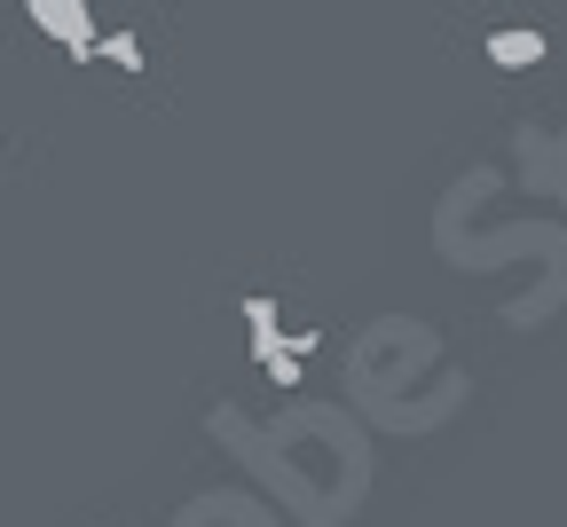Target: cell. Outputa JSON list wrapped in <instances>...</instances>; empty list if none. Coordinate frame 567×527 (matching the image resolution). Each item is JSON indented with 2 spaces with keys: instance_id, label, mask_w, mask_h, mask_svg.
I'll list each match as a JSON object with an SVG mask.
<instances>
[{
  "instance_id": "5",
  "label": "cell",
  "mask_w": 567,
  "mask_h": 527,
  "mask_svg": "<svg viewBox=\"0 0 567 527\" xmlns=\"http://www.w3.org/2000/svg\"><path fill=\"white\" fill-rule=\"evenodd\" d=\"M260 370H268V386H284V394H292V386H308V362H300L292 347H276V354H268Z\"/></svg>"
},
{
  "instance_id": "4",
  "label": "cell",
  "mask_w": 567,
  "mask_h": 527,
  "mask_svg": "<svg viewBox=\"0 0 567 527\" xmlns=\"http://www.w3.org/2000/svg\"><path fill=\"white\" fill-rule=\"evenodd\" d=\"M245 331H252V362H268L284 347V323H276V299L268 291H245Z\"/></svg>"
},
{
  "instance_id": "1",
  "label": "cell",
  "mask_w": 567,
  "mask_h": 527,
  "mask_svg": "<svg viewBox=\"0 0 567 527\" xmlns=\"http://www.w3.org/2000/svg\"><path fill=\"white\" fill-rule=\"evenodd\" d=\"M24 17H32V24H40V32H48V40L71 55V63H87L95 32H103V24L87 17V0H24Z\"/></svg>"
},
{
  "instance_id": "3",
  "label": "cell",
  "mask_w": 567,
  "mask_h": 527,
  "mask_svg": "<svg viewBox=\"0 0 567 527\" xmlns=\"http://www.w3.org/2000/svg\"><path fill=\"white\" fill-rule=\"evenodd\" d=\"M87 63H111V71H126V80H134V71H151V55H142V32H95V48H87Z\"/></svg>"
},
{
  "instance_id": "2",
  "label": "cell",
  "mask_w": 567,
  "mask_h": 527,
  "mask_svg": "<svg viewBox=\"0 0 567 527\" xmlns=\"http://www.w3.org/2000/svg\"><path fill=\"white\" fill-rule=\"evenodd\" d=\"M544 55H551V40H544L536 24H496V32H488V63H496V71H536Z\"/></svg>"
}]
</instances>
